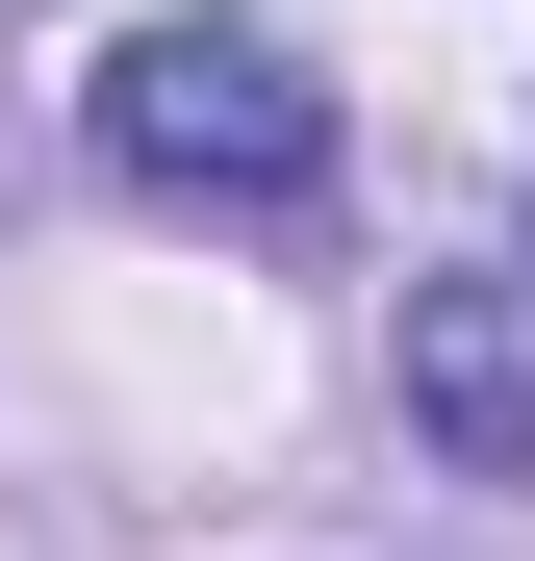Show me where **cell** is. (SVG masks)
Returning a JSON list of instances; mask_svg holds the SVG:
<instances>
[{"label": "cell", "mask_w": 535, "mask_h": 561, "mask_svg": "<svg viewBox=\"0 0 535 561\" xmlns=\"http://www.w3.org/2000/svg\"><path fill=\"white\" fill-rule=\"evenodd\" d=\"M77 153H103L128 205L281 230V205H332V77H306L281 26H230V0H178V26H128L103 77H77Z\"/></svg>", "instance_id": "cell-1"}, {"label": "cell", "mask_w": 535, "mask_h": 561, "mask_svg": "<svg viewBox=\"0 0 535 561\" xmlns=\"http://www.w3.org/2000/svg\"><path fill=\"white\" fill-rule=\"evenodd\" d=\"M408 409L460 434V459H535V280H408Z\"/></svg>", "instance_id": "cell-2"}]
</instances>
